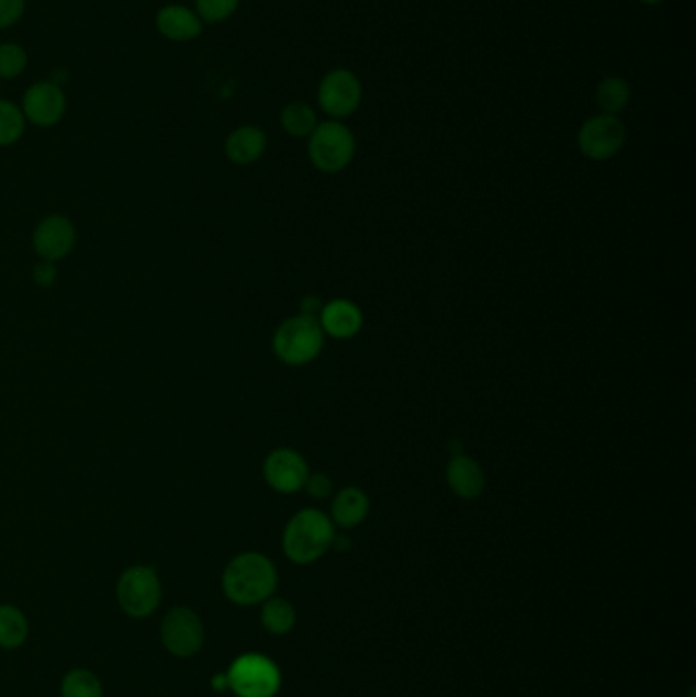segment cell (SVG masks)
<instances>
[{
    "mask_svg": "<svg viewBox=\"0 0 696 697\" xmlns=\"http://www.w3.org/2000/svg\"><path fill=\"white\" fill-rule=\"evenodd\" d=\"M221 585L233 604L256 606L272 598L278 585V571L272 559L256 551H246L227 563Z\"/></svg>",
    "mask_w": 696,
    "mask_h": 697,
    "instance_id": "1",
    "label": "cell"
},
{
    "mask_svg": "<svg viewBox=\"0 0 696 697\" xmlns=\"http://www.w3.org/2000/svg\"><path fill=\"white\" fill-rule=\"evenodd\" d=\"M335 539L329 514L319 508H303L292 516L282 532V551L296 565H311L325 555Z\"/></svg>",
    "mask_w": 696,
    "mask_h": 697,
    "instance_id": "2",
    "label": "cell"
},
{
    "mask_svg": "<svg viewBox=\"0 0 696 697\" xmlns=\"http://www.w3.org/2000/svg\"><path fill=\"white\" fill-rule=\"evenodd\" d=\"M325 347V333L315 316L294 314L282 321L272 337L276 359L289 368H303L313 363Z\"/></svg>",
    "mask_w": 696,
    "mask_h": 697,
    "instance_id": "3",
    "label": "cell"
},
{
    "mask_svg": "<svg viewBox=\"0 0 696 697\" xmlns=\"http://www.w3.org/2000/svg\"><path fill=\"white\" fill-rule=\"evenodd\" d=\"M356 157V137L341 121H323L308 135V159L323 173L346 170Z\"/></svg>",
    "mask_w": 696,
    "mask_h": 697,
    "instance_id": "4",
    "label": "cell"
},
{
    "mask_svg": "<svg viewBox=\"0 0 696 697\" xmlns=\"http://www.w3.org/2000/svg\"><path fill=\"white\" fill-rule=\"evenodd\" d=\"M161 580L149 565H131L116 582V602L121 610L135 620H144L160 608Z\"/></svg>",
    "mask_w": 696,
    "mask_h": 697,
    "instance_id": "5",
    "label": "cell"
},
{
    "mask_svg": "<svg viewBox=\"0 0 696 697\" xmlns=\"http://www.w3.org/2000/svg\"><path fill=\"white\" fill-rule=\"evenodd\" d=\"M227 682L237 697H274L280 692L282 675L272 659L249 653L233 661Z\"/></svg>",
    "mask_w": 696,
    "mask_h": 697,
    "instance_id": "6",
    "label": "cell"
},
{
    "mask_svg": "<svg viewBox=\"0 0 696 697\" xmlns=\"http://www.w3.org/2000/svg\"><path fill=\"white\" fill-rule=\"evenodd\" d=\"M204 637L206 632L201 616L187 606H176L161 620V644L170 655L180 659L199 655L203 649Z\"/></svg>",
    "mask_w": 696,
    "mask_h": 697,
    "instance_id": "7",
    "label": "cell"
},
{
    "mask_svg": "<svg viewBox=\"0 0 696 697\" xmlns=\"http://www.w3.org/2000/svg\"><path fill=\"white\" fill-rule=\"evenodd\" d=\"M627 142L625 123L615 114L598 113L591 116L579 131V149L593 161H607L624 149Z\"/></svg>",
    "mask_w": 696,
    "mask_h": 697,
    "instance_id": "8",
    "label": "cell"
},
{
    "mask_svg": "<svg viewBox=\"0 0 696 697\" xmlns=\"http://www.w3.org/2000/svg\"><path fill=\"white\" fill-rule=\"evenodd\" d=\"M362 97L360 78L346 68L327 71L317 90L321 111L334 121H344L356 113L362 104Z\"/></svg>",
    "mask_w": 696,
    "mask_h": 697,
    "instance_id": "9",
    "label": "cell"
},
{
    "mask_svg": "<svg viewBox=\"0 0 696 697\" xmlns=\"http://www.w3.org/2000/svg\"><path fill=\"white\" fill-rule=\"evenodd\" d=\"M263 482L278 494L291 496L305 487L311 475L305 457L291 447H278L270 451L261 465Z\"/></svg>",
    "mask_w": 696,
    "mask_h": 697,
    "instance_id": "10",
    "label": "cell"
},
{
    "mask_svg": "<svg viewBox=\"0 0 696 697\" xmlns=\"http://www.w3.org/2000/svg\"><path fill=\"white\" fill-rule=\"evenodd\" d=\"M78 241V231L66 214H45L33 228V251L42 261L58 263L70 256Z\"/></svg>",
    "mask_w": 696,
    "mask_h": 697,
    "instance_id": "11",
    "label": "cell"
},
{
    "mask_svg": "<svg viewBox=\"0 0 696 697\" xmlns=\"http://www.w3.org/2000/svg\"><path fill=\"white\" fill-rule=\"evenodd\" d=\"M21 111L25 121L40 128H52L59 125L68 111V99L61 90V86L47 80L31 85L23 100H21Z\"/></svg>",
    "mask_w": 696,
    "mask_h": 697,
    "instance_id": "12",
    "label": "cell"
},
{
    "mask_svg": "<svg viewBox=\"0 0 696 697\" xmlns=\"http://www.w3.org/2000/svg\"><path fill=\"white\" fill-rule=\"evenodd\" d=\"M317 321H319L325 337H332L337 341L353 339L363 327V314L360 306L348 299L325 302Z\"/></svg>",
    "mask_w": 696,
    "mask_h": 697,
    "instance_id": "13",
    "label": "cell"
},
{
    "mask_svg": "<svg viewBox=\"0 0 696 697\" xmlns=\"http://www.w3.org/2000/svg\"><path fill=\"white\" fill-rule=\"evenodd\" d=\"M156 29L168 42L189 43L203 35L204 23L194 9L166 4L156 13Z\"/></svg>",
    "mask_w": 696,
    "mask_h": 697,
    "instance_id": "14",
    "label": "cell"
},
{
    "mask_svg": "<svg viewBox=\"0 0 696 697\" xmlns=\"http://www.w3.org/2000/svg\"><path fill=\"white\" fill-rule=\"evenodd\" d=\"M446 482L458 498L476 499L486 487V473L474 457L456 456L446 468Z\"/></svg>",
    "mask_w": 696,
    "mask_h": 697,
    "instance_id": "15",
    "label": "cell"
},
{
    "mask_svg": "<svg viewBox=\"0 0 696 697\" xmlns=\"http://www.w3.org/2000/svg\"><path fill=\"white\" fill-rule=\"evenodd\" d=\"M268 149V135L258 125L233 128L225 139V157L235 166H251L260 161Z\"/></svg>",
    "mask_w": 696,
    "mask_h": 697,
    "instance_id": "16",
    "label": "cell"
},
{
    "mask_svg": "<svg viewBox=\"0 0 696 697\" xmlns=\"http://www.w3.org/2000/svg\"><path fill=\"white\" fill-rule=\"evenodd\" d=\"M370 514V498L358 485H348L339 490L332 499V522L335 527L351 530L360 527Z\"/></svg>",
    "mask_w": 696,
    "mask_h": 697,
    "instance_id": "17",
    "label": "cell"
},
{
    "mask_svg": "<svg viewBox=\"0 0 696 697\" xmlns=\"http://www.w3.org/2000/svg\"><path fill=\"white\" fill-rule=\"evenodd\" d=\"M27 637H30L27 616L16 606L2 604L0 606V649L15 651L25 644Z\"/></svg>",
    "mask_w": 696,
    "mask_h": 697,
    "instance_id": "18",
    "label": "cell"
},
{
    "mask_svg": "<svg viewBox=\"0 0 696 697\" xmlns=\"http://www.w3.org/2000/svg\"><path fill=\"white\" fill-rule=\"evenodd\" d=\"M280 125L284 133H289L294 139H308V135L319 125L317 111L306 102H289L280 113Z\"/></svg>",
    "mask_w": 696,
    "mask_h": 697,
    "instance_id": "19",
    "label": "cell"
},
{
    "mask_svg": "<svg viewBox=\"0 0 696 697\" xmlns=\"http://www.w3.org/2000/svg\"><path fill=\"white\" fill-rule=\"evenodd\" d=\"M595 100L600 113L619 116L631 100V86L621 76H607L596 86Z\"/></svg>",
    "mask_w": 696,
    "mask_h": 697,
    "instance_id": "20",
    "label": "cell"
},
{
    "mask_svg": "<svg viewBox=\"0 0 696 697\" xmlns=\"http://www.w3.org/2000/svg\"><path fill=\"white\" fill-rule=\"evenodd\" d=\"M261 627L270 634L282 637L289 634L296 625V612L289 599L268 598L261 606Z\"/></svg>",
    "mask_w": 696,
    "mask_h": 697,
    "instance_id": "21",
    "label": "cell"
},
{
    "mask_svg": "<svg viewBox=\"0 0 696 697\" xmlns=\"http://www.w3.org/2000/svg\"><path fill=\"white\" fill-rule=\"evenodd\" d=\"M27 121L21 106L11 100L0 99V147H11L23 139Z\"/></svg>",
    "mask_w": 696,
    "mask_h": 697,
    "instance_id": "22",
    "label": "cell"
},
{
    "mask_svg": "<svg viewBox=\"0 0 696 697\" xmlns=\"http://www.w3.org/2000/svg\"><path fill=\"white\" fill-rule=\"evenodd\" d=\"M101 679L88 670H72L61 679V697H102Z\"/></svg>",
    "mask_w": 696,
    "mask_h": 697,
    "instance_id": "23",
    "label": "cell"
},
{
    "mask_svg": "<svg viewBox=\"0 0 696 697\" xmlns=\"http://www.w3.org/2000/svg\"><path fill=\"white\" fill-rule=\"evenodd\" d=\"M30 56L23 45L13 42L0 43V80H15L27 70Z\"/></svg>",
    "mask_w": 696,
    "mask_h": 697,
    "instance_id": "24",
    "label": "cell"
},
{
    "mask_svg": "<svg viewBox=\"0 0 696 697\" xmlns=\"http://www.w3.org/2000/svg\"><path fill=\"white\" fill-rule=\"evenodd\" d=\"M242 0H194V11L204 25H217L237 13Z\"/></svg>",
    "mask_w": 696,
    "mask_h": 697,
    "instance_id": "25",
    "label": "cell"
},
{
    "mask_svg": "<svg viewBox=\"0 0 696 697\" xmlns=\"http://www.w3.org/2000/svg\"><path fill=\"white\" fill-rule=\"evenodd\" d=\"M303 490H305L311 498L321 502V499H327L329 496H334V482H332V477H329L327 473L317 471V473H311V475H308V480H306Z\"/></svg>",
    "mask_w": 696,
    "mask_h": 697,
    "instance_id": "26",
    "label": "cell"
},
{
    "mask_svg": "<svg viewBox=\"0 0 696 697\" xmlns=\"http://www.w3.org/2000/svg\"><path fill=\"white\" fill-rule=\"evenodd\" d=\"M27 9V0H0V31L15 27Z\"/></svg>",
    "mask_w": 696,
    "mask_h": 697,
    "instance_id": "27",
    "label": "cell"
},
{
    "mask_svg": "<svg viewBox=\"0 0 696 697\" xmlns=\"http://www.w3.org/2000/svg\"><path fill=\"white\" fill-rule=\"evenodd\" d=\"M33 282L40 288H52V285L58 282V266L52 263V261H40L35 268H33Z\"/></svg>",
    "mask_w": 696,
    "mask_h": 697,
    "instance_id": "28",
    "label": "cell"
},
{
    "mask_svg": "<svg viewBox=\"0 0 696 697\" xmlns=\"http://www.w3.org/2000/svg\"><path fill=\"white\" fill-rule=\"evenodd\" d=\"M321 308H323V302L319 296H305L301 300V314L319 318Z\"/></svg>",
    "mask_w": 696,
    "mask_h": 697,
    "instance_id": "29",
    "label": "cell"
},
{
    "mask_svg": "<svg viewBox=\"0 0 696 697\" xmlns=\"http://www.w3.org/2000/svg\"><path fill=\"white\" fill-rule=\"evenodd\" d=\"M332 547H334L337 553H346V551L351 549V541H349L346 535H337V532H335L334 544H332Z\"/></svg>",
    "mask_w": 696,
    "mask_h": 697,
    "instance_id": "30",
    "label": "cell"
},
{
    "mask_svg": "<svg viewBox=\"0 0 696 697\" xmlns=\"http://www.w3.org/2000/svg\"><path fill=\"white\" fill-rule=\"evenodd\" d=\"M213 689L215 692H227L229 689V682H227V673L225 675H217V677H213Z\"/></svg>",
    "mask_w": 696,
    "mask_h": 697,
    "instance_id": "31",
    "label": "cell"
},
{
    "mask_svg": "<svg viewBox=\"0 0 696 697\" xmlns=\"http://www.w3.org/2000/svg\"><path fill=\"white\" fill-rule=\"evenodd\" d=\"M639 2H643V4H650V7H653V4H660V2H664V0H639Z\"/></svg>",
    "mask_w": 696,
    "mask_h": 697,
    "instance_id": "32",
    "label": "cell"
}]
</instances>
